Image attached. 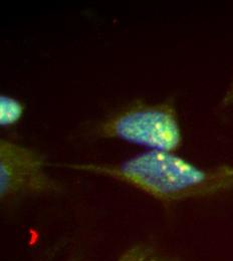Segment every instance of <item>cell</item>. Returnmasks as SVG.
<instances>
[{
	"mask_svg": "<svg viewBox=\"0 0 233 261\" xmlns=\"http://www.w3.org/2000/svg\"><path fill=\"white\" fill-rule=\"evenodd\" d=\"M62 167L113 179L165 204L233 191V165L201 167L175 152L145 151L119 163L65 164Z\"/></svg>",
	"mask_w": 233,
	"mask_h": 261,
	"instance_id": "cell-1",
	"label": "cell"
},
{
	"mask_svg": "<svg viewBox=\"0 0 233 261\" xmlns=\"http://www.w3.org/2000/svg\"><path fill=\"white\" fill-rule=\"evenodd\" d=\"M95 134L143 147L146 151L177 152L183 144V130L173 99H137L99 122Z\"/></svg>",
	"mask_w": 233,
	"mask_h": 261,
	"instance_id": "cell-2",
	"label": "cell"
},
{
	"mask_svg": "<svg viewBox=\"0 0 233 261\" xmlns=\"http://www.w3.org/2000/svg\"><path fill=\"white\" fill-rule=\"evenodd\" d=\"M45 157L34 148L1 139L0 199L51 194L60 191V183L47 172Z\"/></svg>",
	"mask_w": 233,
	"mask_h": 261,
	"instance_id": "cell-3",
	"label": "cell"
},
{
	"mask_svg": "<svg viewBox=\"0 0 233 261\" xmlns=\"http://www.w3.org/2000/svg\"><path fill=\"white\" fill-rule=\"evenodd\" d=\"M117 261H179L169 256L160 249L147 243H137L129 246Z\"/></svg>",
	"mask_w": 233,
	"mask_h": 261,
	"instance_id": "cell-4",
	"label": "cell"
},
{
	"mask_svg": "<svg viewBox=\"0 0 233 261\" xmlns=\"http://www.w3.org/2000/svg\"><path fill=\"white\" fill-rule=\"evenodd\" d=\"M24 112L25 106L20 99L6 94L0 96V126L2 128L17 125L22 120Z\"/></svg>",
	"mask_w": 233,
	"mask_h": 261,
	"instance_id": "cell-5",
	"label": "cell"
},
{
	"mask_svg": "<svg viewBox=\"0 0 233 261\" xmlns=\"http://www.w3.org/2000/svg\"><path fill=\"white\" fill-rule=\"evenodd\" d=\"M221 106L224 108L232 107L233 106V76L232 80L230 81L227 90L225 91V94L221 99Z\"/></svg>",
	"mask_w": 233,
	"mask_h": 261,
	"instance_id": "cell-6",
	"label": "cell"
},
{
	"mask_svg": "<svg viewBox=\"0 0 233 261\" xmlns=\"http://www.w3.org/2000/svg\"><path fill=\"white\" fill-rule=\"evenodd\" d=\"M69 261H75V260H69Z\"/></svg>",
	"mask_w": 233,
	"mask_h": 261,
	"instance_id": "cell-7",
	"label": "cell"
}]
</instances>
